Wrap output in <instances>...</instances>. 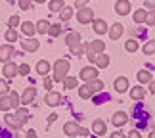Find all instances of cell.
Returning <instances> with one entry per match:
<instances>
[{"mask_svg": "<svg viewBox=\"0 0 155 138\" xmlns=\"http://www.w3.org/2000/svg\"><path fill=\"white\" fill-rule=\"evenodd\" d=\"M4 121H6V125H8L10 129H14V130H21V127L25 125V121H21L15 113H8V115H4Z\"/></svg>", "mask_w": 155, "mask_h": 138, "instance_id": "3", "label": "cell"}, {"mask_svg": "<svg viewBox=\"0 0 155 138\" xmlns=\"http://www.w3.org/2000/svg\"><path fill=\"white\" fill-rule=\"evenodd\" d=\"M92 130H94V134H105V130H107V127H105V121H102V119H96V121L92 123Z\"/></svg>", "mask_w": 155, "mask_h": 138, "instance_id": "20", "label": "cell"}, {"mask_svg": "<svg viewBox=\"0 0 155 138\" xmlns=\"http://www.w3.org/2000/svg\"><path fill=\"white\" fill-rule=\"evenodd\" d=\"M10 100H12V109L21 107V96H17V92H12L10 90Z\"/></svg>", "mask_w": 155, "mask_h": 138, "instance_id": "30", "label": "cell"}, {"mask_svg": "<svg viewBox=\"0 0 155 138\" xmlns=\"http://www.w3.org/2000/svg\"><path fill=\"white\" fill-rule=\"evenodd\" d=\"M71 17H73V8H67V6H65V8L59 12V19H61V23H65V21H69Z\"/></svg>", "mask_w": 155, "mask_h": 138, "instance_id": "28", "label": "cell"}, {"mask_svg": "<svg viewBox=\"0 0 155 138\" xmlns=\"http://www.w3.org/2000/svg\"><path fill=\"white\" fill-rule=\"evenodd\" d=\"M92 27H94V33H96V35H105L107 31H109V25H107L104 19H94Z\"/></svg>", "mask_w": 155, "mask_h": 138, "instance_id": "14", "label": "cell"}, {"mask_svg": "<svg viewBox=\"0 0 155 138\" xmlns=\"http://www.w3.org/2000/svg\"><path fill=\"white\" fill-rule=\"evenodd\" d=\"M144 8H150V12L155 10V0H144Z\"/></svg>", "mask_w": 155, "mask_h": 138, "instance_id": "44", "label": "cell"}, {"mask_svg": "<svg viewBox=\"0 0 155 138\" xmlns=\"http://www.w3.org/2000/svg\"><path fill=\"white\" fill-rule=\"evenodd\" d=\"M144 96H146V92H144V88H142V85H136L132 90H130V98L132 100H144Z\"/></svg>", "mask_w": 155, "mask_h": 138, "instance_id": "24", "label": "cell"}, {"mask_svg": "<svg viewBox=\"0 0 155 138\" xmlns=\"http://www.w3.org/2000/svg\"><path fill=\"white\" fill-rule=\"evenodd\" d=\"M127 138H142V134L138 133V130H130V133H128V136Z\"/></svg>", "mask_w": 155, "mask_h": 138, "instance_id": "46", "label": "cell"}, {"mask_svg": "<svg viewBox=\"0 0 155 138\" xmlns=\"http://www.w3.org/2000/svg\"><path fill=\"white\" fill-rule=\"evenodd\" d=\"M48 6H50L52 12H61V10L65 8V6H63V0H52Z\"/></svg>", "mask_w": 155, "mask_h": 138, "instance_id": "34", "label": "cell"}, {"mask_svg": "<svg viewBox=\"0 0 155 138\" xmlns=\"http://www.w3.org/2000/svg\"><path fill=\"white\" fill-rule=\"evenodd\" d=\"M79 96H81L82 100H90V98H94V90H92L90 82H88V85L79 86Z\"/></svg>", "mask_w": 155, "mask_h": 138, "instance_id": "18", "label": "cell"}, {"mask_svg": "<svg viewBox=\"0 0 155 138\" xmlns=\"http://www.w3.org/2000/svg\"><path fill=\"white\" fill-rule=\"evenodd\" d=\"M138 48H140V44H138V40H134V39H128L127 42H124V50H127V52H130V54H132V52H136Z\"/></svg>", "mask_w": 155, "mask_h": 138, "instance_id": "29", "label": "cell"}, {"mask_svg": "<svg viewBox=\"0 0 155 138\" xmlns=\"http://www.w3.org/2000/svg\"><path fill=\"white\" fill-rule=\"evenodd\" d=\"M150 138H155V130H151V133H150Z\"/></svg>", "mask_w": 155, "mask_h": 138, "instance_id": "54", "label": "cell"}, {"mask_svg": "<svg viewBox=\"0 0 155 138\" xmlns=\"http://www.w3.org/2000/svg\"><path fill=\"white\" fill-rule=\"evenodd\" d=\"M90 86H92L94 94H96V92H102V90H104V82L100 81V79H94V81H90Z\"/></svg>", "mask_w": 155, "mask_h": 138, "instance_id": "36", "label": "cell"}, {"mask_svg": "<svg viewBox=\"0 0 155 138\" xmlns=\"http://www.w3.org/2000/svg\"><path fill=\"white\" fill-rule=\"evenodd\" d=\"M150 90H151V92H153V94H155V82H153V81H151V82H150Z\"/></svg>", "mask_w": 155, "mask_h": 138, "instance_id": "52", "label": "cell"}, {"mask_svg": "<svg viewBox=\"0 0 155 138\" xmlns=\"http://www.w3.org/2000/svg\"><path fill=\"white\" fill-rule=\"evenodd\" d=\"M61 94H59V92H48V94H46V98H44V102H46V104H48V106H52V107H56V106H59V104H61Z\"/></svg>", "mask_w": 155, "mask_h": 138, "instance_id": "12", "label": "cell"}, {"mask_svg": "<svg viewBox=\"0 0 155 138\" xmlns=\"http://www.w3.org/2000/svg\"><path fill=\"white\" fill-rule=\"evenodd\" d=\"M115 90L117 92L128 90V79H127V77H117V79H115Z\"/></svg>", "mask_w": 155, "mask_h": 138, "instance_id": "22", "label": "cell"}, {"mask_svg": "<svg viewBox=\"0 0 155 138\" xmlns=\"http://www.w3.org/2000/svg\"><path fill=\"white\" fill-rule=\"evenodd\" d=\"M88 59H90V62H94V59H96V54H92V52H88Z\"/></svg>", "mask_w": 155, "mask_h": 138, "instance_id": "51", "label": "cell"}, {"mask_svg": "<svg viewBox=\"0 0 155 138\" xmlns=\"http://www.w3.org/2000/svg\"><path fill=\"white\" fill-rule=\"evenodd\" d=\"M123 33H124L123 23H113V25L109 27V39H111V40L121 39V37H123Z\"/></svg>", "mask_w": 155, "mask_h": 138, "instance_id": "9", "label": "cell"}, {"mask_svg": "<svg viewBox=\"0 0 155 138\" xmlns=\"http://www.w3.org/2000/svg\"><path fill=\"white\" fill-rule=\"evenodd\" d=\"M86 4H88V0H75V6H77V8H86Z\"/></svg>", "mask_w": 155, "mask_h": 138, "instance_id": "45", "label": "cell"}, {"mask_svg": "<svg viewBox=\"0 0 155 138\" xmlns=\"http://www.w3.org/2000/svg\"><path fill=\"white\" fill-rule=\"evenodd\" d=\"M94 62H96L98 69H105L107 65H109V56H107V54H98Z\"/></svg>", "mask_w": 155, "mask_h": 138, "instance_id": "23", "label": "cell"}, {"mask_svg": "<svg viewBox=\"0 0 155 138\" xmlns=\"http://www.w3.org/2000/svg\"><path fill=\"white\" fill-rule=\"evenodd\" d=\"M42 86L46 88V90H52V86H54V79L46 75V77H44V81H42Z\"/></svg>", "mask_w": 155, "mask_h": 138, "instance_id": "41", "label": "cell"}, {"mask_svg": "<svg viewBox=\"0 0 155 138\" xmlns=\"http://www.w3.org/2000/svg\"><path fill=\"white\" fill-rule=\"evenodd\" d=\"M52 69H54V77H52V79L56 81V82H63L65 79H67L71 63L67 62V59H58V62L52 65Z\"/></svg>", "mask_w": 155, "mask_h": 138, "instance_id": "1", "label": "cell"}, {"mask_svg": "<svg viewBox=\"0 0 155 138\" xmlns=\"http://www.w3.org/2000/svg\"><path fill=\"white\" fill-rule=\"evenodd\" d=\"M0 109H2V111H10V109H12V100H10V94L0 96Z\"/></svg>", "mask_w": 155, "mask_h": 138, "instance_id": "25", "label": "cell"}, {"mask_svg": "<svg viewBox=\"0 0 155 138\" xmlns=\"http://www.w3.org/2000/svg\"><path fill=\"white\" fill-rule=\"evenodd\" d=\"M115 12L119 15L130 14V2H128V0H117V2H115Z\"/></svg>", "mask_w": 155, "mask_h": 138, "instance_id": "13", "label": "cell"}, {"mask_svg": "<svg viewBox=\"0 0 155 138\" xmlns=\"http://www.w3.org/2000/svg\"><path fill=\"white\" fill-rule=\"evenodd\" d=\"M25 138H37V133H35V130H29V133L25 134Z\"/></svg>", "mask_w": 155, "mask_h": 138, "instance_id": "50", "label": "cell"}, {"mask_svg": "<svg viewBox=\"0 0 155 138\" xmlns=\"http://www.w3.org/2000/svg\"><path fill=\"white\" fill-rule=\"evenodd\" d=\"M48 29H50V21L40 19V21L37 23V33H40V35H48Z\"/></svg>", "mask_w": 155, "mask_h": 138, "instance_id": "27", "label": "cell"}, {"mask_svg": "<svg viewBox=\"0 0 155 138\" xmlns=\"http://www.w3.org/2000/svg\"><path fill=\"white\" fill-rule=\"evenodd\" d=\"M77 82H79V81H77L75 77H67V79L63 81V85H65V88H67V90H71V88L77 86Z\"/></svg>", "mask_w": 155, "mask_h": 138, "instance_id": "37", "label": "cell"}, {"mask_svg": "<svg viewBox=\"0 0 155 138\" xmlns=\"http://www.w3.org/2000/svg\"><path fill=\"white\" fill-rule=\"evenodd\" d=\"M31 2H37V4H42V2H46V0H31Z\"/></svg>", "mask_w": 155, "mask_h": 138, "instance_id": "53", "label": "cell"}, {"mask_svg": "<svg viewBox=\"0 0 155 138\" xmlns=\"http://www.w3.org/2000/svg\"><path fill=\"white\" fill-rule=\"evenodd\" d=\"M128 121V115L124 111H115L113 113V117H111V123L115 125V127H124Z\"/></svg>", "mask_w": 155, "mask_h": 138, "instance_id": "8", "label": "cell"}, {"mask_svg": "<svg viewBox=\"0 0 155 138\" xmlns=\"http://www.w3.org/2000/svg\"><path fill=\"white\" fill-rule=\"evenodd\" d=\"M17 4H19V8L21 10H29V8H31V0H17Z\"/></svg>", "mask_w": 155, "mask_h": 138, "instance_id": "43", "label": "cell"}, {"mask_svg": "<svg viewBox=\"0 0 155 138\" xmlns=\"http://www.w3.org/2000/svg\"><path fill=\"white\" fill-rule=\"evenodd\" d=\"M6 94H10V86L4 79H0V96H6Z\"/></svg>", "mask_w": 155, "mask_h": 138, "instance_id": "39", "label": "cell"}, {"mask_svg": "<svg viewBox=\"0 0 155 138\" xmlns=\"http://www.w3.org/2000/svg\"><path fill=\"white\" fill-rule=\"evenodd\" d=\"M15 115L19 117L21 121H25V123L29 121V111L25 109V107H17V109H15Z\"/></svg>", "mask_w": 155, "mask_h": 138, "instance_id": "35", "label": "cell"}, {"mask_svg": "<svg viewBox=\"0 0 155 138\" xmlns=\"http://www.w3.org/2000/svg\"><path fill=\"white\" fill-rule=\"evenodd\" d=\"M21 46H23V50H25V52H37L40 44H38L37 39H33V37L29 39L27 37V39H21Z\"/></svg>", "mask_w": 155, "mask_h": 138, "instance_id": "6", "label": "cell"}, {"mask_svg": "<svg viewBox=\"0 0 155 138\" xmlns=\"http://www.w3.org/2000/svg\"><path fill=\"white\" fill-rule=\"evenodd\" d=\"M146 15H147V10H144V8H140V10H136L134 12V23H144L146 21Z\"/></svg>", "mask_w": 155, "mask_h": 138, "instance_id": "26", "label": "cell"}, {"mask_svg": "<svg viewBox=\"0 0 155 138\" xmlns=\"http://www.w3.org/2000/svg\"><path fill=\"white\" fill-rule=\"evenodd\" d=\"M59 33H61V25H59V23H50V29H48L50 37L56 39V37H59Z\"/></svg>", "mask_w": 155, "mask_h": 138, "instance_id": "31", "label": "cell"}, {"mask_svg": "<svg viewBox=\"0 0 155 138\" xmlns=\"http://www.w3.org/2000/svg\"><path fill=\"white\" fill-rule=\"evenodd\" d=\"M104 50H105V42L104 40H92V42H88V52H92V54H104Z\"/></svg>", "mask_w": 155, "mask_h": 138, "instance_id": "11", "label": "cell"}, {"mask_svg": "<svg viewBox=\"0 0 155 138\" xmlns=\"http://www.w3.org/2000/svg\"><path fill=\"white\" fill-rule=\"evenodd\" d=\"M88 133H90V130H88V129H82V127H81V130H79L81 136H88Z\"/></svg>", "mask_w": 155, "mask_h": 138, "instance_id": "49", "label": "cell"}, {"mask_svg": "<svg viewBox=\"0 0 155 138\" xmlns=\"http://www.w3.org/2000/svg\"><path fill=\"white\" fill-rule=\"evenodd\" d=\"M2 73H4L6 79H14V77H17V65L12 63V62H8V63L4 65V71H2Z\"/></svg>", "mask_w": 155, "mask_h": 138, "instance_id": "16", "label": "cell"}, {"mask_svg": "<svg viewBox=\"0 0 155 138\" xmlns=\"http://www.w3.org/2000/svg\"><path fill=\"white\" fill-rule=\"evenodd\" d=\"M142 52L147 54V56H151V54H155V40H147V42L144 44V48H142Z\"/></svg>", "mask_w": 155, "mask_h": 138, "instance_id": "33", "label": "cell"}, {"mask_svg": "<svg viewBox=\"0 0 155 138\" xmlns=\"http://www.w3.org/2000/svg\"><path fill=\"white\" fill-rule=\"evenodd\" d=\"M79 79H81V81H86V82H90V81H94V79H98V69H94L92 65H86V67H82V69H81Z\"/></svg>", "mask_w": 155, "mask_h": 138, "instance_id": "2", "label": "cell"}, {"mask_svg": "<svg viewBox=\"0 0 155 138\" xmlns=\"http://www.w3.org/2000/svg\"><path fill=\"white\" fill-rule=\"evenodd\" d=\"M136 79H138L140 85H147V82H151V73L147 69H140L138 75H136Z\"/></svg>", "mask_w": 155, "mask_h": 138, "instance_id": "21", "label": "cell"}, {"mask_svg": "<svg viewBox=\"0 0 155 138\" xmlns=\"http://www.w3.org/2000/svg\"><path fill=\"white\" fill-rule=\"evenodd\" d=\"M6 2H10V4H12V2H15V0H6Z\"/></svg>", "mask_w": 155, "mask_h": 138, "instance_id": "55", "label": "cell"}, {"mask_svg": "<svg viewBox=\"0 0 155 138\" xmlns=\"http://www.w3.org/2000/svg\"><path fill=\"white\" fill-rule=\"evenodd\" d=\"M52 69V65H50V62H46V59H40V62L37 63V73L38 75H42V77H46L48 75V71Z\"/></svg>", "mask_w": 155, "mask_h": 138, "instance_id": "19", "label": "cell"}, {"mask_svg": "<svg viewBox=\"0 0 155 138\" xmlns=\"http://www.w3.org/2000/svg\"><path fill=\"white\" fill-rule=\"evenodd\" d=\"M4 37H6V40H8L10 44L17 42V39H19V37H17V31H15V29H8V31H6V35H4Z\"/></svg>", "mask_w": 155, "mask_h": 138, "instance_id": "32", "label": "cell"}, {"mask_svg": "<svg viewBox=\"0 0 155 138\" xmlns=\"http://www.w3.org/2000/svg\"><path fill=\"white\" fill-rule=\"evenodd\" d=\"M21 23V19H19V15H12L10 19H8V25H10V29H15L17 25Z\"/></svg>", "mask_w": 155, "mask_h": 138, "instance_id": "40", "label": "cell"}, {"mask_svg": "<svg viewBox=\"0 0 155 138\" xmlns=\"http://www.w3.org/2000/svg\"><path fill=\"white\" fill-rule=\"evenodd\" d=\"M56 119H58V113H52V115H50V119H48V125H52L54 121H56Z\"/></svg>", "mask_w": 155, "mask_h": 138, "instance_id": "48", "label": "cell"}, {"mask_svg": "<svg viewBox=\"0 0 155 138\" xmlns=\"http://www.w3.org/2000/svg\"><path fill=\"white\" fill-rule=\"evenodd\" d=\"M21 31H23V35H25V37L31 39L33 35L37 33V25H35L33 21H23V23H21Z\"/></svg>", "mask_w": 155, "mask_h": 138, "instance_id": "15", "label": "cell"}, {"mask_svg": "<svg viewBox=\"0 0 155 138\" xmlns=\"http://www.w3.org/2000/svg\"><path fill=\"white\" fill-rule=\"evenodd\" d=\"M15 56V48L12 46V44H2L0 46V59H2L4 63H8L12 62V58Z\"/></svg>", "mask_w": 155, "mask_h": 138, "instance_id": "5", "label": "cell"}, {"mask_svg": "<svg viewBox=\"0 0 155 138\" xmlns=\"http://www.w3.org/2000/svg\"><path fill=\"white\" fill-rule=\"evenodd\" d=\"M144 23H147V25H155V10L147 12V15H146V21H144Z\"/></svg>", "mask_w": 155, "mask_h": 138, "instance_id": "42", "label": "cell"}, {"mask_svg": "<svg viewBox=\"0 0 155 138\" xmlns=\"http://www.w3.org/2000/svg\"><path fill=\"white\" fill-rule=\"evenodd\" d=\"M79 130H81V127H79L75 121H67V123L63 125V133L67 134L69 138H75L77 134H79Z\"/></svg>", "mask_w": 155, "mask_h": 138, "instance_id": "7", "label": "cell"}, {"mask_svg": "<svg viewBox=\"0 0 155 138\" xmlns=\"http://www.w3.org/2000/svg\"><path fill=\"white\" fill-rule=\"evenodd\" d=\"M15 138H23V136H19V134H17V136H15Z\"/></svg>", "mask_w": 155, "mask_h": 138, "instance_id": "56", "label": "cell"}, {"mask_svg": "<svg viewBox=\"0 0 155 138\" xmlns=\"http://www.w3.org/2000/svg\"><path fill=\"white\" fill-rule=\"evenodd\" d=\"M77 21L82 23V25H86V23H92L94 21V12L90 8H81L79 14H77Z\"/></svg>", "mask_w": 155, "mask_h": 138, "instance_id": "4", "label": "cell"}, {"mask_svg": "<svg viewBox=\"0 0 155 138\" xmlns=\"http://www.w3.org/2000/svg\"><path fill=\"white\" fill-rule=\"evenodd\" d=\"M35 96H37V90H35V86L25 88V92L21 94V104H31V102L35 100Z\"/></svg>", "mask_w": 155, "mask_h": 138, "instance_id": "17", "label": "cell"}, {"mask_svg": "<svg viewBox=\"0 0 155 138\" xmlns=\"http://www.w3.org/2000/svg\"><path fill=\"white\" fill-rule=\"evenodd\" d=\"M17 73L25 77V75H29V73H31V67H29L27 63H21V65H17Z\"/></svg>", "mask_w": 155, "mask_h": 138, "instance_id": "38", "label": "cell"}, {"mask_svg": "<svg viewBox=\"0 0 155 138\" xmlns=\"http://www.w3.org/2000/svg\"><path fill=\"white\" fill-rule=\"evenodd\" d=\"M81 35L79 33H75V31H71V33H67L65 35V44H67L69 48H75V46H79L81 44Z\"/></svg>", "mask_w": 155, "mask_h": 138, "instance_id": "10", "label": "cell"}, {"mask_svg": "<svg viewBox=\"0 0 155 138\" xmlns=\"http://www.w3.org/2000/svg\"><path fill=\"white\" fill-rule=\"evenodd\" d=\"M111 138H127L121 130H115V133H111Z\"/></svg>", "mask_w": 155, "mask_h": 138, "instance_id": "47", "label": "cell"}]
</instances>
